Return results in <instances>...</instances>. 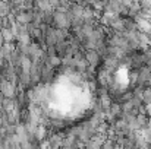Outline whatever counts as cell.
I'll return each instance as SVG.
<instances>
[{"label": "cell", "instance_id": "6da1fadb", "mask_svg": "<svg viewBox=\"0 0 151 149\" xmlns=\"http://www.w3.org/2000/svg\"><path fill=\"white\" fill-rule=\"evenodd\" d=\"M0 94L3 97L15 98V95H16V86L10 81H7L4 78H0Z\"/></svg>", "mask_w": 151, "mask_h": 149}, {"label": "cell", "instance_id": "7a4b0ae2", "mask_svg": "<svg viewBox=\"0 0 151 149\" xmlns=\"http://www.w3.org/2000/svg\"><path fill=\"white\" fill-rule=\"evenodd\" d=\"M85 60H87V63H88L90 66H94V67L100 66L101 63H103V57H101L94 48L85 51Z\"/></svg>", "mask_w": 151, "mask_h": 149}, {"label": "cell", "instance_id": "3957f363", "mask_svg": "<svg viewBox=\"0 0 151 149\" xmlns=\"http://www.w3.org/2000/svg\"><path fill=\"white\" fill-rule=\"evenodd\" d=\"M54 48H56V54H57L59 57H65L66 54L70 53V47H69V44H68L65 40H59V41L54 44Z\"/></svg>", "mask_w": 151, "mask_h": 149}, {"label": "cell", "instance_id": "277c9868", "mask_svg": "<svg viewBox=\"0 0 151 149\" xmlns=\"http://www.w3.org/2000/svg\"><path fill=\"white\" fill-rule=\"evenodd\" d=\"M123 26H125V31H138L137 19L131 18V16H125L123 18Z\"/></svg>", "mask_w": 151, "mask_h": 149}, {"label": "cell", "instance_id": "5b68a950", "mask_svg": "<svg viewBox=\"0 0 151 149\" xmlns=\"http://www.w3.org/2000/svg\"><path fill=\"white\" fill-rule=\"evenodd\" d=\"M1 34H3V40H4V43H15L16 37H15V34L12 32L10 28H1Z\"/></svg>", "mask_w": 151, "mask_h": 149}, {"label": "cell", "instance_id": "8992f818", "mask_svg": "<svg viewBox=\"0 0 151 149\" xmlns=\"http://www.w3.org/2000/svg\"><path fill=\"white\" fill-rule=\"evenodd\" d=\"M46 61H47V63H50L54 69L62 66V57H59L57 54H54V56H47V60H46Z\"/></svg>", "mask_w": 151, "mask_h": 149}, {"label": "cell", "instance_id": "52a82bcc", "mask_svg": "<svg viewBox=\"0 0 151 149\" xmlns=\"http://www.w3.org/2000/svg\"><path fill=\"white\" fill-rule=\"evenodd\" d=\"M10 13V4L7 0H0V15L4 18Z\"/></svg>", "mask_w": 151, "mask_h": 149}, {"label": "cell", "instance_id": "ba28073f", "mask_svg": "<svg viewBox=\"0 0 151 149\" xmlns=\"http://www.w3.org/2000/svg\"><path fill=\"white\" fill-rule=\"evenodd\" d=\"M88 3H90V6L94 10L103 12V9H104V4H103V1H100V0H88Z\"/></svg>", "mask_w": 151, "mask_h": 149}, {"label": "cell", "instance_id": "9c48e42d", "mask_svg": "<svg viewBox=\"0 0 151 149\" xmlns=\"http://www.w3.org/2000/svg\"><path fill=\"white\" fill-rule=\"evenodd\" d=\"M142 102H144V104L151 102V86L144 88V91H142Z\"/></svg>", "mask_w": 151, "mask_h": 149}, {"label": "cell", "instance_id": "30bf717a", "mask_svg": "<svg viewBox=\"0 0 151 149\" xmlns=\"http://www.w3.org/2000/svg\"><path fill=\"white\" fill-rule=\"evenodd\" d=\"M141 9H151V0H138Z\"/></svg>", "mask_w": 151, "mask_h": 149}, {"label": "cell", "instance_id": "8fae6325", "mask_svg": "<svg viewBox=\"0 0 151 149\" xmlns=\"http://www.w3.org/2000/svg\"><path fill=\"white\" fill-rule=\"evenodd\" d=\"M46 53H47V56H54L56 54L54 46H46Z\"/></svg>", "mask_w": 151, "mask_h": 149}, {"label": "cell", "instance_id": "7c38bea8", "mask_svg": "<svg viewBox=\"0 0 151 149\" xmlns=\"http://www.w3.org/2000/svg\"><path fill=\"white\" fill-rule=\"evenodd\" d=\"M70 1H72V0H59V6H62V7L68 9V7H69V4H70Z\"/></svg>", "mask_w": 151, "mask_h": 149}, {"label": "cell", "instance_id": "4fadbf2b", "mask_svg": "<svg viewBox=\"0 0 151 149\" xmlns=\"http://www.w3.org/2000/svg\"><path fill=\"white\" fill-rule=\"evenodd\" d=\"M72 1H73V3H79V4H81V3H82L84 0H72Z\"/></svg>", "mask_w": 151, "mask_h": 149}, {"label": "cell", "instance_id": "5bb4252c", "mask_svg": "<svg viewBox=\"0 0 151 149\" xmlns=\"http://www.w3.org/2000/svg\"><path fill=\"white\" fill-rule=\"evenodd\" d=\"M100 1H103V4H106V3H107V0H100Z\"/></svg>", "mask_w": 151, "mask_h": 149}]
</instances>
